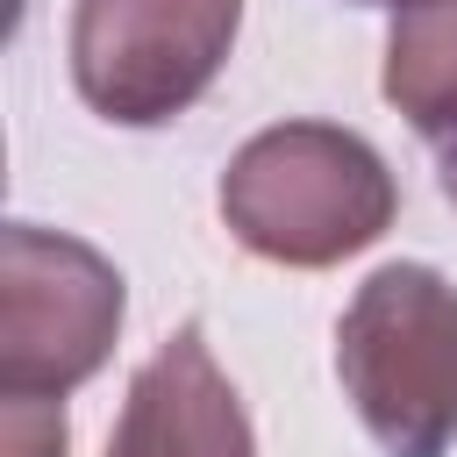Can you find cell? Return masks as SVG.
Masks as SVG:
<instances>
[{"instance_id": "obj_1", "label": "cell", "mask_w": 457, "mask_h": 457, "mask_svg": "<svg viewBox=\"0 0 457 457\" xmlns=\"http://www.w3.org/2000/svg\"><path fill=\"white\" fill-rule=\"evenodd\" d=\"M400 214V186L386 157L336 121H278L257 129L221 171V221L228 236L293 271L343 264L371 250Z\"/></svg>"}, {"instance_id": "obj_2", "label": "cell", "mask_w": 457, "mask_h": 457, "mask_svg": "<svg viewBox=\"0 0 457 457\" xmlns=\"http://www.w3.org/2000/svg\"><path fill=\"white\" fill-rule=\"evenodd\" d=\"M336 378L386 457H450L457 286L436 264H378L336 321Z\"/></svg>"}, {"instance_id": "obj_3", "label": "cell", "mask_w": 457, "mask_h": 457, "mask_svg": "<svg viewBox=\"0 0 457 457\" xmlns=\"http://www.w3.org/2000/svg\"><path fill=\"white\" fill-rule=\"evenodd\" d=\"M121 271L57 228H0V400H64L121 336Z\"/></svg>"}, {"instance_id": "obj_4", "label": "cell", "mask_w": 457, "mask_h": 457, "mask_svg": "<svg viewBox=\"0 0 457 457\" xmlns=\"http://www.w3.org/2000/svg\"><path fill=\"white\" fill-rule=\"evenodd\" d=\"M243 0H79L71 7V86L121 129L186 114L228 64Z\"/></svg>"}, {"instance_id": "obj_5", "label": "cell", "mask_w": 457, "mask_h": 457, "mask_svg": "<svg viewBox=\"0 0 457 457\" xmlns=\"http://www.w3.org/2000/svg\"><path fill=\"white\" fill-rule=\"evenodd\" d=\"M107 457H257L250 414L214 364L200 321H186L157 357L129 378L121 421L107 436Z\"/></svg>"}, {"instance_id": "obj_6", "label": "cell", "mask_w": 457, "mask_h": 457, "mask_svg": "<svg viewBox=\"0 0 457 457\" xmlns=\"http://www.w3.org/2000/svg\"><path fill=\"white\" fill-rule=\"evenodd\" d=\"M386 100L414 121V136L443 157V171L457 186V0H407V7H393Z\"/></svg>"}, {"instance_id": "obj_7", "label": "cell", "mask_w": 457, "mask_h": 457, "mask_svg": "<svg viewBox=\"0 0 457 457\" xmlns=\"http://www.w3.org/2000/svg\"><path fill=\"white\" fill-rule=\"evenodd\" d=\"M7 457H64V407L7 400Z\"/></svg>"}, {"instance_id": "obj_8", "label": "cell", "mask_w": 457, "mask_h": 457, "mask_svg": "<svg viewBox=\"0 0 457 457\" xmlns=\"http://www.w3.org/2000/svg\"><path fill=\"white\" fill-rule=\"evenodd\" d=\"M357 7H407V0H357Z\"/></svg>"}]
</instances>
